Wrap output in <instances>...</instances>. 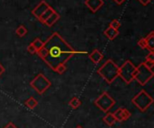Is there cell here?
<instances>
[{
	"label": "cell",
	"mask_w": 154,
	"mask_h": 128,
	"mask_svg": "<svg viewBox=\"0 0 154 128\" xmlns=\"http://www.w3.org/2000/svg\"><path fill=\"white\" fill-rule=\"evenodd\" d=\"M46 57L43 61L53 70L58 65L65 64L75 54H87L86 51L75 50L58 32L51 34L44 42Z\"/></svg>",
	"instance_id": "1"
},
{
	"label": "cell",
	"mask_w": 154,
	"mask_h": 128,
	"mask_svg": "<svg viewBox=\"0 0 154 128\" xmlns=\"http://www.w3.org/2000/svg\"><path fill=\"white\" fill-rule=\"evenodd\" d=\"M97 74L107 83H112L117 77H119V66L112 59H108L98 68Z\"/></svg>",
	"instance_id": "2"
},
{
	"label": "cell",
	"mask_w": 154,
	"mask_h": 128,
	"mask_svg": "<svg viewBox=\"0 0 154 128\" xmlns=\"http://www.w3.org/2000/svg\"><path fill=\"white\" fill-rule=\"evenodd\" d=\"M132 103L136 106V108L144 112L146 111L150 106L153 103V99L152 96L144 90H142L140 92H138L132 100Z\"/></svg>",
	"instance_id": "3"
},
{
	"label": "cell",
	"mask_w": 154,
	"mask_h": 128,
	"mask_svg": "<svg viewBox=\"0 0 154 128\" xmlns=\"http://www.w3.org/2000/svg\"><path fill=\"white\" fill-rule=\"evenodd\" d=\"M153 75V71L146 67L143 63L140 64L134 71V80H136L142 86L147 84L152 79Z\"/></svg>",
	"instance_id": "4"
},
{
	"label": "cell",
	"mask_w": 154,
	"mask_h": 128,
	"mask_svg": "<svg viewBox=\"0 0 154 128\" xmlns=\"http://www.w3.org/2000/svg\"><path fill=\"white\" fill-rule=\"evenodd\" d=\"M136 66L130 61L126 60L121 66H119V77L127 83L130 84L134 80V71Z\"/></svg>",
	"instance_id": "5"
},
{
	"label": "cell",
	"mask_w": 154,
	"mask_h": 128,
	"mask_svg": "<svg viewBox=\"0 0 154 128\" xmlns=\"http://www.w3.org/2000/svg\"><path fill=\"white\" fill-rule=\"evenodd\" d=\"M30 85L39 94H43L51 85L50 80L44 76L42 74H39L31 83Z\"/></svg>",
	"instance_id": "6"
},
{
	"label": "cell",
	"mask_w": 154,
	"mask_h": 128,
	"mask_svg": "<svg viewBox=\"0 0 154 128\" xmlns=\"http://www.w3.org/2000/svg\"><path fill=\"white\" fill-rule=\"evenodd\" d=\"M94 104L102 111L108 112L116 104V100L107 93L103 92L94 102Z\"/></svg>",
	"instance_id": "7"
},
{
	"label": "cell",
	"mask_w": 154,
	"mask_h": 128,
	"mask_svg": "<svg viewBox=\"0 0 154 128\" xmlns=\"http://www.w3.org/2000/svg\"><path fill=\"white\" fill-rule=\"evenodd\" d=\"M116 120L117 122H124L126 121L130 118L131 117V113L128 111V109H126L125 108H120L118 109H116L114 113H113Z\"/></svg>",
	"instance_id": "8"
},
{
	"label": "cell",
	"mask_w": 154,
	"mask_h": 128,
	"mask_svg": "<svg viewBox=\"0 0 154 128\" xmlns=\"http://www.w3.org/2000/svg\"><path fill=\"white\" fill-rule=\"evenodd\" d=\"M85 4L91 12L97 13L104 5V1L103 0H86Z\"/></svg>",
	"instance_id": "9"
},
{
	"label": "cell",
	"mask_w": 154,
	"mask_h": 128,
	"mask_svg": "<svg viewBox=\"0 0 154 128\" xmlns=\"http://www.w3.org/2000/svg\"><path fill=\"white\" fill-rule=\"evenodd\" d=\"M50 5L48 4V3H46L45 1H42L32 11V13L37 18V19H39L40 18V16L47 10V8L49 7Z\"/></svg>",
	"instance_id": "10"
},
{
	"label": "cell",
	"mask_w": 154,
	"mask_h": 128,
	"mask_svg": "<svg viewBox=\"0 0 154 128\" xmlns=\"http://www.w3.org/2000/svg\"><path fill=\"white\" fill-rule=\"evenodd\" d=\"M89 59L95 64L97 65L100 63V61L104 58V55L98 50V49H94L90 54H89Z\"/></svg>",
	"instance_id": "11"
},
{
	"label": "cell",
	"mask_w": 154,
	"mask_h": 128,
	"mask_svg": "<svg viewBox=\"0 0 154 128\" xmlns=\"http://www.w3.org/2000/svg\"><path fill=\"white\" fill-rule=\"evenodd\" d=\"M104 34L110 40H114L119 35V30H116V29L109 26L107 29H106V31H104Z\"/></svg>",
	"instance_id": "12"
},
{
	"label": "cell",
	"mask_w": 154,
	"mask_h": 128,
	"mask_svg": "<svg viewBox=\"0 0 154 128\" xmlns=\"http://www.w3.org/2000/svg\"><path fill=\"white\" fill-rule=\"evenodd\" d=\"M145 40H146V44H147V48L153 52L154 49V31H151L147 37L145 38Z\"/></svg>",
	"instance_id": "13"
},
{
	"label": "cell",
	"mask_w": 154,
	"mask_h": 128,
	"mask_svg": "<svg viewBox=\"0 0 154 128\" xmlns=\"http://www.w3.org/2000/svg\"><path fill=\"white\" fill-rule=\"evenodd\" d=\"M60 18V15L57 12H54V13H52L50 15V17L46 20L45 24H46L47 26H52Z\"/></svg>",
	"instance_id": "14"
},
{
	"label": "cell",
	"mask_w": 154,
	"mask_h": 128,
	"mask_svg": "<svg viewBox=\"0 0 154 128\" xmlns=\"http://www.w3.org/2000/svg\"><path fill=\"white\" fill-rule=\"evenodd\" d=\"M103 121L107 126H109V127H113L116 124V120L113 113H110V112H107L106 113V115L103 118Z\"/></svg>",
	"instance_id": "15"
},
{
	"label": "cell",
	"mask_w": 154,
	"mask_h": 128,
	"mask_svg": "<svg viewBox=\"0 0 154 128\" xmlns=\"http://www.w3.org/2000/svg\"><path fill=\"white\" fill-rule=\"evenodd\" d=\"M55 12V10L52 8V7H51V6H49L48 8H47V10L40 16V18H39V21L41 22H42V23H45V22H46V20L50 17V15L52 13H54Z\"/></svg>",
	"instance_id": "16"
},
{
	"label": "cell",
	"mask_w": 154,
	"mask_h": 128,
	"mask_svg": "<svg viewBox=\"0 0 154 128\" xmlns=\"http://www.w3.org/2000/svg\"><path fill=\"white\" fill-rule=\"evenodd\" d=\"M24 105H25L28 109H33L38 105V101H37L33 97H31V98H29L28 100H26V101L24 102Z\"/></svg>",
	"instance_id": "17"
},
{
	"label": "cell",
	"mask_w": 154,
	"mask_h": 128,
	"mask_svg": "<svg viewBox=\"0 0 154 128\" xmlns=\"http://www.w3.org/2000/svg\"><path fill=\"white\" fill-rule=\"evenodd\" d=\"M27 32H28V31H27L26 27H25V26H23V25H20V26L15 30V33H16V35H17V36H19L20 38L24 37V36L27 34Z\"/></svg>",
	"instance_id": "18"
},
{
	"label": "cell",
	"mask_w": 154,
	"mask_h": 128,
	"mask_svg": "<svg viewBox=\"0 0 154 128\" xmlns=\"http://www.w3.org/2000/svg\"><path fill=\"white\" fill-rule=\"evenodd\" d=\"M69 105L73 109H77L80 105H81V101L79 98L74 97L70 100V101L69 102Z\"/></svg>",
	"instance_id": "19"
},
{
	"label": "cell",
	"mask_w": 154,
	"mask_h": 128,
	"mask_svg": "<svg viewBox=\"0 0 154 128\" xmlns=\"http://www.w3.org/2000/svg\"><path fill=\"white\" fill-rule=\"evenodd\" d=\"M66 70H67V66L65 65V64H60L53 69V71H55L59 74H63L66 72Z\"/></svg>",
	"instance_id": "20"
},
{
	"label": "cell",
	"mask_w": 154,
	"mask_h": 128,
	"mask_svg": "<svg viewBox=\"0 0 154 128\" xmlns=\"http://www.w3.org/2000/svg\"><path fill=\"white\" fill-rule=\"evenodd\" d=\"M32 43V45L36 48L37 51H38L39 49H41V48L43 47V44H44V42H43L41 39H39V38H36Z\"/></svg>",
	"instance_id": "21"
},
{
	"label": "cell",
	"mask_w": 154,
	"mask_h": 128,
	"mask_svg": "<svg viewBox=\"0 0 154 128\" xmlns=\"http://www.w3.org/2000/svg\"><path fill=\"white\" fill-rule=\"evenodd\" d=\"M109 26L112 27V28H114V29H116V30H118V29L121 27V22H120L118 20L115 19V20H113V21L109 23Z\"/></svg>",
	"instance_id": "22"
},
{
	"label": "cell",
	"mask_w": 154,
	"mask_h": 128,
	"mask_svg": "<svg viewBox=\"0 0 154 128\" xmlns=\"http://www.w3.org/2000/svg\"><path fill=\"white\" fill-rule=\"evenodd\" d=\"M143 64L145 65L146 67H148L149 69L152 70L154 66V60H149V59H145V61L143 62Z\"/></svg>",
	"instance_id": "23"
},
{
	"label": "cell",
	"mask_w": 154,
	"mask_h": 128,
	"mask_svg": "<svg viewBox=\"0 0 154 128\" xmlns=\"http://www.w3.org/2000/svg\"><path fill=\"white\" fill-rule=\"evenodd\" d=\"M27 50L30 54L33 55V54H37V49L36 48L32 45V43H31L28 47H27Z\"/></svg>",
	"instance_id": "24"
},
{
	"label": "cell",
	"mask_w": 154,
	"mask_h": 128,
	"mask_svg": "<svg viewBox=\"0 0 154 128\" xmlns=\"http://www.w3.org/2000/svg\"><path fill=\"white\" fill-rule=\"evenodd\" d=\"M138 46L140 47V48H147V44H146V40H145V38H143V39H141L139 41H138Z\"/></svg>",
	"instance_id": "25"
},
{
	"label": "cell",
	"mask_w": 154,
	"mask_h": 128,
	"mask_svg": "<svg viewBox=\"0 0 154 128\" xmlns=\"http://www.w3.org/2000/svg\"><path fill=\"white\" fill-rule=\"evenodd\" d=\"M146 59H149V60H154V52L150 51V53L146 56Z\"/></svg>",
	"instance_id": "26"
},
{
	"label": "cell",
	"mask_w": 154,
	"mask_h": 128,
	"mask_svg": "<svg viewBox=\"0 0 154 128\" xmlns=\"http://www.w3.org/2000/svg\"><path fill=\"white\" fill-rule=\"evenodd\" d=\"M4 128H18L13 122H9V123H7L6 124V126Z\"/></svg>",
	"instance_id": "27"
},
{
	"label": "cell",
	"mask_w": 154,
	"mask_h": 128,
	"mask_svg": "<svg viewBox=\"0 0 154 128\" xmlns=\"http://www.w3.org/2000/svg\"><path fill=\"white\" fill-rule=\"evenodd\" d=\"M143 5H147V4H149L151 2H152V0H138Z\"/></svg>",
	"instance_id": "28"
},
{
	"label": "cell",
	"mask_w": 154,
	"mask_h": 128,
	"mask_svg": "<svg viewBox=\"0 0 154 128\" xmlns=\"http://www.w3.org/2000/svg\"><path fill=\"white\" fill-rule=\"evenodd\" d=\"M5 73V67L3 66V65L0 63V76Z\"/></svg>",
	"instance_id": "29"
},
{
	"label": "cell",
	"mask_w": 154,
	"mask_h": 128,
	"mask_svg": "<svg viewBox=\"0 0 154 128\" xmlns=\"http://www.w3.org/2000/svg\"><path fill=\"white\" fill-rule=\"evenodd\" d=\"M114 2L116 4H118V5H120V4H122L124 2H125V0H114Z\"/></svg>",
	"instance_id": "30"
},
{
	"label": "cell",
	"mask_w": 154,
	"mask_h": 128,
	"mask_svg": "<svg viewBox=\"0 0 154 128\" xmlns=\"http://www.w3.org/2000/svg\"><path fill=\"white\" fill-rule=\"evenodd\" d=\"M76 128H83V127H82L81 126H78V127H76Z\"/></svg>",
	"instance_id": "31"
}]
</instances>
